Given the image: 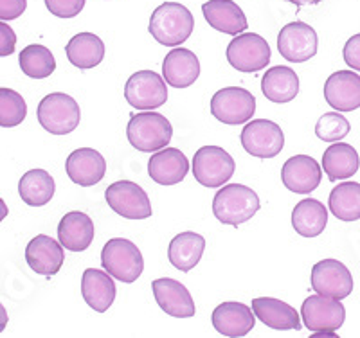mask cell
<instances>
[{
    "mask_svg": "<svg viewBox=\"0 0 360 338\" xmlns=\"http://www.w3.org/2000/svg\"><path fill=\"white\" fill-rule=\"evenodd\" d=\"M195 18L186 6L179 2H164L152 13L148 31L166 47H179L193 33Z\"/></svg>",
    "mask_w": 360,
    "mask_h": 338,
    "instance_id": "obj_1",
    "label": "cell"
},
{
    "mask_svg": "<svg viewBox=\"0 0 360 338\" xmlns=\"http://www.w3.org/2000/svg\"><path fill=\"white\" fill-rule=\"evenodd\" d=\"M259 211V196L242 183H227L218 189L213 200V214L220 223H245Z\"/></svg>",
    "mask_w": 360,
    "mask_h": 338,
    "instance_id": "obj_2",
    "label": "cell"
},
{
    "mask_svg": "<svg viewBox=\"0 0 360 338\" xmlns=\"http://www.w3.org/2000/svg\"><path fill=\"white\" fill-rule=\"evenodd\" d=\"M127 137L135 150L153 153L168 146L173 137V126L162 114L146 110L143 114L131 115Z\"/></svg>",
    "mask_w": 360,
    "mask_h": 338,
    "instance_id": "obj_3",
    "label": "cell"
},
{
    "mask_svg": "<svg viewBox=\"0 0 360 338\" xmlns=\"http://www.w3.org/2000/svg\"><path fill=\"white\" fill-rule=\"evenodd\" d=\"M103 268L121 282H135L144 270V259L137 245L124 238L107 241L101 252Z\"/></svg>",
    "mask_w": 360,
    "mask_h": 338,
    "instance_id": "obj_4",
    "label": "cell"
},
{
    "mask_svg": "<svg viewBox=\"0 0 360 338\" xmlns=\"http://www.w3.org/2000/svg\"><path fill=\"white\" fill-rule=\"evenodd\" d=\"M38 122L44 130L53 135H69L78 128L82 121V110L76 99L63 92L45 96L38 105Z\"/></svg>",
    "mask_w": 360,
    "mask_h": 338,
    "instance_id": "obj_5",
    "label": "cell"
},
{
    "mask_svg": "<svg viewBox=\"0 0 360 338\" xmlns=\"http://www.w3.org/2000/svg\"><path fill=\"white\" fill-rule=\"evenodd\" d=\"M236 162L220 146H202L193 157V176L204 188L225 186L234 175Z\"/></svg>",
    "mask_w": 360,
    "mask_h": 338,
    "instance_id": "obj_6",
    "label": "cell"
},
{
    "mask_svg": "<svg viewBox=\"0 0 360 338\" xmlns=\"http://www.w3.org/2000/svg\"><path fill=\"white\" fill-rule=\"evenodd\" d=\"M124 98L135 110H155L168 101L166 79L153 70H139L128 78Z\"/></svg>",
    "mask_w": 360,
    "mask_h": 338,
    "instance_id": "obj_7",
    "label": "cell"
},
{
    "mask_svg": "<svg viewBox=\"0 0 360 338\" xmlns=\"http://www.w3.org/2000/svg\"><path fill=\"white\" fill-rule=\"evenodd\" d=\"M108 207L127 220H146L152 216V204L141 186L130 180H119L105 191Z\"/></svg>",
    "mask_w": 360,
    "mask_h": 338,
    "instance_id": "obj_8",
    "label": "cell"
},
{
    "mask_svg": "<svg viewBox=\"0 0 360 338\" xmlns=\"http://www.w3.org/2000/svg\"><path fill=\"white\" fill-rule=\"evenodd\" d=\"M256 112V98L242 86L218 90L211 99V114L224 124H243Z\"/></svg>",
    "mask_w": 360,
    "mask_h": 338,
    "instance_id": "obj_9",
    "label": "cell"
},
{
    "mask_svg": "<svg viewBox=\"0 0 360 338\" xmlns=\"http://www.w3.org/2000/svg\"><path fill=\"white\" fill-rule=\"evenodd\" d=\"M243 150L258 159H274L285 146V134L281 126L269 119L249 121L242 130Z\"/></svg>",
    "mask_w": 360,
    "mask_h": 338,
    "instance_id": "obj_10",
    "label": "cell"
},
{
    "mask_svg": "<svg viewBox=\"0 0 360 338\" xmlns=\"http://www.w3.org/2000/svg\"><path fill=\"white\" fill-rule=\"evenodd\" d=\"M227 61L240 72H258L270 61V45L256 33L238 34L227 45Z\"/></svg>",
    "mask_w": 360,
    "mask_h": 338,
    "instance_id": "obj_11",
    "label": "cell"
},
{
    "mask_svg": "<svg viewBox=\"0 0 360 338\" xmlns=\"http://www.w3.org/2000/svg\"><path fill=\"white\" fill-rule=\"evenodd\" d=\"M303 322L308 331L319 333V331H337L342 327L346 320V310L339 299L326 297V295L315 294L304 299L301 308Z\"/></svg>",
    "mask_w": 360,
    "mask_h": 338,
    "instance_id": "obj_12",
    "label": "cell"
},
{
    "mask_svg": "<svg viewBox=\"0 0 360 338\" xmlns=\"http://www.w3.org/2000/svg\"><path fill=\"white\" fill-rule=\"evenodd\" d=\"M311 290L326 297L342 299L353 292V278L348 266L337 259H323L311 268Z\"/></svg>",
    "mask_w": 360,
    "mask_h": 338,
    "instance_id": "obj_13",
    "label": "cell"
},
{
    "mask_svg": "<svg viewBox=\"0 0 360 338\" xmlns=\"http://www.w3.org/2000/svg\"><path fill=\"white\" fill-rule=\"evenodd\" d=\"M319 38L315 29L304 22H290L279 31L278 51L290 63H303L317 54Z\"/></svg>",
    "mask_w": 360,
    "mask_h": 338,
    "instance_id": "obj_14",
    "label": "cell"
},
{
    "mask_svg": "<svg viewBox=\"0 0 360 338\" xmlns=\"http://www.w3.org/2000/svg\"><path fill=\"white\" fill-rule=\"evenodd\" d=\"M152 290L159 308L169 317L191 318L197 313L195 301H193L189 290L182 282L169 278L155 279L152 282Z\"/></svg>",
    "mask_w": 360,
    "mask_h": 338,
    "instance_id": "obj_15",
    "label": "cell"
},
{
    "mask_svg": "<svg viewBox=\"0 0 360 338\" xmlns=\"http://www.w3.org/2000/svg\"><path fill=\"white\" fill-rule=\"evenodd\" d=\"M324 99L333 110L353 112L360 108V76L353 70H337L324 83Z\"/></svg>",
    "mask_w": 360,
    "mask_h": 338,
    "instance_id": "obj_16",
    "label": "cell"
},
{
    "mask_svg": "<svg viewBox=\"0 0 360 338\" xmlns=\"http://www.w3.org/2000/svg\"><path fill=\"white\" fill-rule=\"evenodd\" d=\"M281 178L288 191L295 195H308L319 188L323 169L311 157L295 155L283 164Z\"/></svg>",
    "mask_w": 360,
    "mask_h": 338,
    "instance_id": "obj_17",
    "label": "cell"
},
{
    "mask_svg": "<svg viewBox=\"0 0 360 338\" xmlns=\"http://www.w3.org/2000/svg\"><path fill=\"white\" fill-rule=\"evenodd\" d=\"M25 261L34 273L51 278L62 270L63 261H65L63 245L58 243L51 236L40 234L29 241L27 249H25Z\"/></svg>",
    "mask_w": 360,
    "mask_h": 338,
    "instance_id": "obj_18",
    "label": "cell"
},
{
    "mask_svg": "<svg viewBox=\"0 0 360 338\" xmlns=\"http://www.w3.org/2000/svg\"><path fill=\"white\" fill-rule=\"evenodd\" d=\"M213 327L224 337H245L256 326V315L252 308L243 302H221L211 315Z\"/></svg>",
    "mask_w": 360,
    "mask_h": 338,
    "instance_id": "obj_19",
    "label": "cell"
},
{
    "mask_svg": "<svg viewBox=\"0 0 360 338\" xmlns=\"http://www.w3.org/2000/svg\"><path fill=\"white\" fill-rule=\"evenodd\" d=\"M67 175L82 188H90L101 182L107 173V160L92 148H79L69 155L65 164Z\"/></svg>",
    "mask_w": 360,
    "mask_h": 338,
    "instance_id": "obj_20",
    "label": "cell"
},
{
    "mask_svg": "<svg viewBox=\"0 0 360 338\" xmlns=\"http://www.w3.org/2000/svg\"><path fill=\"white\" fill-rule=\"evenodd\" d=\"M200 76V61L189 49H172L162 61V78L175 89H188Z\"/></svg>",
    "mask_w": 360,
    "mask_h": 338,
    "instance_id": "obj_21",
    "label": "cell"
},
{
    "mask_svg": "<svg viewBox=\"0 0 360 338\" xmlns=\"http://www.w3.org/2000/svg\"><path fill=\"white\" fill-rule=\"evenodd\" d=\"M189 171L188 157L176 148H162L148 160V173L160 186H175L186 178Z\"/></svg>",
    "mask_w": 360,
    "mask_h": 338,
    "instance_id": "obj_22",
    "label": "cell"
},
{
    "mask_svg": "<svg viewBox=\"0 0 360 338\" xmlns=\"http://www.w3.org/2000/svg\"><path fill=\"white\" fill-rule=\"evenodd\" d=\"M94 221L82 211H70L58 225V240L70 252H83L94 241Z\"/></svg>",
    "mask_w": 360,
    "mask_h": 338,
    "instance_id": "obj_23",
    "label": "cell"
},
{
    "mask_svg": "<svg viewBox=\"0 0 360 338\" xmlns=\"http://www.w3.org/2000/svg\"><path fill=\"white\" fill-rule=\"evenodd\" d=\"M202 13L207 24L224 34L238 37L249 27L245 13L233 0H209L202 6Z\"/></svg>",
    "mask_w": 360,
    "mask_h": 338,
    "instance_id": "obj_24",
    "label": "cell"
},
{
    "mask_svg": "<svg viewBox=\"0 0 360 338\" xmlns=\"http://www.w3.org/2000/svg\"><path fill=\"white\" fill-rule=\"evenodd\" d=\"M115 282L110 273L105 270L86 268L82 278V295L86 304L98 313L108 311L115 301Z\"/></svg>",
    "mask_w": 360,
    "mask_h": 338,
    "instance_id": "obj_25",
    "label": "cell"
},
{
    "mask_svg": "<svg viewBox=\"0 0 360 338\" xmlns=\"http://www.w3.org/2000/svg\"><path fill=\"white\" fill-rule=\"evenodd\" d=\"M252 311L254 315L263 322L265 326L278 331H299L303 327L299 313L295 308H292L287 302L279 301L274 297H258L252 299Z\"/></svg>",
    "mask_w": 360,
    "mask_h": 338,
    "instance_id": "obj_26",
    "label": "cell"
},
{
    "mask_svg": "<svg viewBox=\"0 0 360 338\" xmlns=\"http://www.w3.org/2000/svg\"><path fill=\"white\" fill-rule=\"evenodd\" d=\"M262 92L269 101L276 105L290 103L299 94L297 74L290 67H272L262 78Z\"/></svg>",
    "mask_w": 360,
    "mask_h": 338,
    "instance_id": "obj_27",
    "label": "cell"
},
{
    "mask_svg": "<svg viewBox=\"0 0 360 338\" xmlns=\"http://www.w3.org/2000/svg\"><path fill=\"white\" fill-rule=\"evenodd\" d=\"M360 167V157L352 144L335 143L323 153V169L330 182L352 178Z\"/></svg>",
    "mask_w": 360,
    "mask_h": 338,
    "instance_id": "obj_28",
    "label": "cell"
},
{
    "mask_svg": "<svg viewBox=\"0 0 360 338\" xmlns=\"http://www.w3.org/2000/svg\"><path fill=\"white\" fill-rule=\"evenodd\" d=\"M328 223V209L319 200H301L292 211V227L303 238H317L324 233Z\"/></svg>",
    "mask_w": 360,
    "mask_h": 338,
    "instance_id": "obj_29",
    "label": "cell"
},
{
    "mask_svg": "<svg viewBox=\"0 0 360 338\" xmlns=\"http://www.w3.org/2000/svg\"><path fill=\"white\" fill-rule=\"evenodd\" d=\"M205 250V240L197 233H180L169 243V263L180 272H189L200 263Z\"/></svg>",
    "mask_w": 360,
    "mask_h": 338,
    "instance_id": "obj_30",
    "label": "cell"
},
{
    "mask_svg": "<svg viewBox=\"0 0 360 338\" xmlns=\"http://www.w3.org/2000/svg\"><path fill=\"white\" fill-rule=\"evenodd\" d=\"M65 53L69 61L78 69H94L105 58V44L94 33H79L70 38Z\"/></svg>",
    "mask_w": 360,
    "mask_h": 338,
    "instance_id": "obj_31",
    "label": "cell"
},
{
    "mask_svg": "<svg viewBox=\"0 0 360 338\" xmlns=\"http://www.w3.org/2000/svg\"><path fill=\"white\" fill-rule=\"evenodd\" d=\"M56 183L45 169H31L18 182V195L31 207H41L53 200Z\"/></svg>",
    "mask_w": 360,
    "mask_h": 338,
    "instance_id": "obj_32",
    "label": "cell"
},
{
    "mask_svg": "<svg viewBox=\"0 0 360 338\" xmlns=\"http://www.w3.org/2000/svg\"><path fill=\"white\" fill-rule=\"evenodd\" d=\"M328 207L340 221L360 220V183L342 182L332 189Z\"/></svg>",
    "mask_w": 360,
    "mask_h": 338,
    "instance_id": "obj_33",
    "label": "cell"
},
{
    "mask_svg": "<svg viewBox=\"0 0 360 338\" xmlns=\"http://www.w3.org/2000/svg\"><path fill=\"white\" fill-rule=\"evenodd\" d=\"M18 63H20L22 72L27 78L33 79H44L49 78L51 74L56 69V61H54L53 53L44 45H27L25 49H22L20 56H18Z\"/></svg>",
    "mask_w": 360,
    "mask_h": 338,
    "instance_id": "obj_34",
    "label": "cell"
},
{
    "mask_svg": "<svg viewBox=\"0 0 360 338\" xmlns=\"http://www.w3.org/2000/svg\"><path fill=\"white\" fill-rule=\"evenodd\" d=\"M27 115V105L18 92L11 89H0V126H18Z\"/></svg>",
    "mask_w": 360,
    "mask_h": 338,
    "instance_id": "obj_35",
    "label": "cell"
},
{
    "mask_svg": "<svg viewBox=\"0 0 360 338\" xmlns=\"http://www.w3.org/2000/svg\"><path fill=\"white\" fill-rule=\"evenodd\" d=\"M349 121L340 112H330L324 114L323 117L315 124V135L324 143H339L346 135H349Z\"/></svg>",
    "mask_w": 360,
    "mask_h": 338,
    "instance_id": "obj_36",
    "label": "cell"
},
{
    "mask_svg": "<svg viewBox=\"0 0 360 338\" xmlns=\"http://www.w3.org/2000/svg\"><path fill=\"white\" fill-rule=\"evenodd\" d=\"M45 6L54 17L74 18L85 8V0H45Z\"/></svg>",
    "mask_w": 360,
    "mask_h": 338,
    "instance_id": "obj_37",
    "label": "cell"
},
{
    "mask_svg": "<svg viewBox=\"0 0 360 338\" xmlns=\"http://www.w3.org/2000/svg\"><path fill=\"white\" fill-rule=\"evenodd\" d=\"M342 56L344 61H346V65L360 72V34H353V37L346 41Z\"/></svg>",
    "mask_w": 360,
    "mask_h": 338,
    "instance_id": "obj_38",
    "label": "cell"
},
{
    "mask_svg": "<svg viewBox=\"0 0 360 338\" xmlns=\"http://www.w3.org/2000/svg\"><path fill=\"white\" fill-rule=\"evenodd\" d=\"M27 8V0H0V20H15L22 17Z\"/></svg>",
    "mask_w": 360,
    "mask_h": 338,
    "instance_id": "obj_39",
    "label": "cell"
},
{
    "mask_svg": "<svg viewBox=\"0 0 360 338\" xmlns=\"http://www.w3.org/2000/svg\"><path fill=\"white\" fill-rule=\"evenodd\" d=\"M17 45V34L6 22L0 20V56H11Z\"/></svg>",
    "mask_w": 360,
    "mask_h": 338,
    "instance_id": "obj_40",
    "label": "cell"
},
{
    "mask_svg": "<svg viewBox=\"0 0 360 338\" xmlns=\"http://www.w3.org/2000/svg\"><path fill=\"white\" fill-rule=\"evenodd\" d=\"M287 2H290V4L297 6V8H304V6L319 4V2H323V0H287Z\"/></svg>",
    "mask_w": 360,
    "mask_h": 338,
    "instance_id": "obj_41",
    "label": "cell"
},
{
    "mask_svg": "<svg viewBox=\"0 0 360 338\" xmlns=\"http://www.w3.org/2000/svg\"><path fill=\"white\" fill-rule=\"evenodd\" d=\"M8 311H6V308L2 304H0V333L6 330V326H8Z\"/></svg>",
    "mask_w": 360,
    "mask_h": 338,
    "instance_id": "obj_42",
    "label": "cell"
},
{
    "mask_svg": "<svg viewBox=\"0 0 360 338\" xmlns=\"http://www.w3.org/2000/svg\"><path fill=\"white\" fill-rule=\"evenodd\" d=\"M8 205H6V202L2 198H0V221H4V218L8 216Z\"/></svg>",
    "mask_w": 360,
    "mask_h": 338,
    "instance_id": "obj_43",
    "label": "cell"
}]
</instances>
